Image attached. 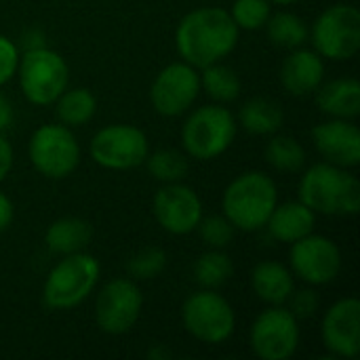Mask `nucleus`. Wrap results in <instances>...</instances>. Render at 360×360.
Returning a JSON list of instances; mask_svg holds the SVG:
<instances>
[{
  "label": "nucleus",
  "mask_w": 360,
  "mask_h": 360,
  "mask_svg": "<svg viewBox=\"0 0 360 360\" xmlns=\"http://www.w3.org/2000/svg\"><path fill=\"white\" fill-rule=\"evenodd\" d=\"M240 30L230 13L221 6H200L184 15L175 30L179 57L202 70L228 57L238 44Z\"/></svg>",
  "instance_id": "1"
},
{
  "label": "nucleus",
  "mask_w": 360,
  "mask_h": 360,
  "mask_svg": "<svg viewBox=\"0 0 360 360\" xmlns=\"http://www.w3.org/2000/svg\"><path fill=\"white\" fill-rule=\"evenodd\" d=\"M278 205V188L274 179L262 171L240 173L224 190L221 209L226 219L243 232L266 228L268 217Z\"/></svg>",
  "instance_id": "2"
},
{
  "label": "nucleus",
  "mask_w": 360,
  "mask_h": 360,
  "mask_svg": "<svg viewBox=\"0 0 360 360\" xmlns=\"http://www.w3.org/2000/svg\"><path fill=\"white\" fill-rule=\"evenodd\" d=\"M300 200L314 213L356 215L360 209V181L342 167L319 162L302 175Z\"/></svg>",
  "instance_id": "3"
},
{
  "label": "nucleus",
  "mask_w": 360,
  "mask_h": 360,
  "mask_svg": "<svg viewBox=\"0 0 360 360\" xmlns=\"http://www.w3.org/2000/svg\"><path fill=\"white\" fill-rule=\"evenodd\" d=\"M236 131L238 122L226 105H202L186 118L181 127V146L190 158L213 160L234 143Z\"/></svg>",
  "instance_id": "4"
},
{
  "label": "nucleus",
  "mask_w": 360,
  "mask_h": 360,
  "mask_svg": "<svg viewBox=\"0 0 360 360\" xmlns=\"http://www.w3.org/2000/svg\"><path fill=\"white\" fill-rule=\"evenodd\" d=\"M101 266L89 253H70L49 272L42 300L51 310H72L80 306L99 283Z\"/></svg>",
  "instance_id": "5"
},
{
  "label": "nucleus",
  "mask_w": 360,
  "mask_h": 360,
  "mask_svg": "<svg viewBox=\"0 0 360 360\" xmlns=\"http://www.w3.org/2000/svg\"><path fill=\"white\" fill-rule=\"evenodd\" d=\"M19 86L34 105H51L70 84V68L65 59L46 49H32L19 57Z\"/></svg>",
  "instance_id": "6"
},
{
  "label": "nucleus",
  "mask_w": 360,
  "mask_h": 360,
  "mask_svg": "<svg viewBox=\"0 0 360 360\" xmlns=\"http://www.w3.org/2000/svg\"><path fill=\"white\" fill-rule=\"evenodd\" d=\"M186 331L202 344H224L234 335L236 314L230 302L215 289L192 293L181 308Z\"/></svg>",
  "instance_id": "7"
},
{
  "label": "nucleus",
  "mask_w": 360,
  "mask_h": 360,
  "mask_svg": "<svg viewBox=\"0 0 360 360\" xmlns=\"http://www.w3.org/2000/svg\"><path fill=\"white\" fill-rule=\"evenodd\" d=\"M27 156L40 175L49 179H63L80 165V146L70 127L42 124L30 137Z\"/></svg>",
  "instance_id": "8"
},
{
  "label": "nucleus",
  "mask_w": 360,
  "mask_h": 360,
  "mask_svg": "<svg viewBox=\"0 0 360 360\" xmlns=\"http://www.w3.org/2000/svg\"><path fill=\"white\" fill-rule=\"evenodd\" d=\"M314 51L333 61L352 59L360 49V13L352 4L325 8L312 25Z\"/></svg>",
  "instance_id": "9"
},
{
  "label": "nucleus",
  "mask_w": 360,
  "mask_h": 360,
  "mask_svg": "<svg viewBox=\"0 0 360 360\" xmlns=\"http://www.w3.org/2000/svg\"><path fill=\"white\" fill-rule=\"evenodd\" d=\"M148 137L133 124H108L91 139V158L110 171H129L146 162Z\"/></svg>",
  "instance_id": "10"
},
{
  "label": "nucleus",
  "mask_w": 360,
  "mask_h": 360,
  "mask_svg": "<svg viewBox=\"0 0 360 360\" xmlns=\"http://www.w3.org/2000/svg\"><path fill=\"white\" fill-rule=\"evenodd\" d=\"M300 338V325L291 310L272 306L253 321L249 344L257 359L287 360L297 352Z\"/></svg>",
  "instance_id": "11"
},
{
  "label": "nucleus",
  "mask_w": 360,
  "mask_h": 360,
  "mask_svg": "<svg viewBox=\"0 0 360 360\" xmlns=\"http://www.w3.org/2000/svg\"><path fill=\"white\" fill-rule=\"evenodd\" d=\"M143 308V295L133 278H114L101 287L95 302L97 327L108 335L129 333Z\"/></svg>",
  "instance_id": "12"
},
{
  "label": "nucleus",
  "mask_w": 360,
  "mask_h": 360,
  "mask_svg": "<svg viewBox=\"0 0 360 360\" xmlns=\"http://www.w3.org/2000/svg\"><path fill=\"white\" fill-rule=\"evenodd\" d=\"M200 93V74L186 61L169 63L150 86L152 108L167 118L186 114Z\"/></svg>",
  "instance_id": "13"
},
{
  "label": "nucleus",
  "mask_w": 360,
  "mask_h": 360,
  "mask_svg": "<svg viewBox=\"0 0 360 360\" xmlns=\"http://www.w3.org/2000/svg\"><path fill=\"white\" fill-rule=\"evenodd\" d=\"M291 270L312 287L329 285L342 270V253L338 245L321 234H308L291 245Z\"/></svg>",
  "instance_id": "14"
},
{
  "label": "nucleus",
  "mask_w": 360,
  "mask_h": 360,
  "mask_svg": "<svg viewBox=\"0 0 360 360\" xmlns=\"http://www.w3.org/2000/svg\"><path fill=\"white\" fill-rule=\"evenodd\" d=\"M152 211L158 226L175 236L194 232L202 219V202L198 194L181 181L165 184L154 194Z\"/></svg>",
  "instance_id": "15"
},
{
  "label": "nucleus",
  "mask_w": 360,
  "mask_h": 360,
  "mask_svg": "<svg viewBox=\"0 0 360 360\" xmlns=\"http://www.w3.org/2000/svg\"><path fill=\"white\" fill-rule=\"evenodd\" d=\"M325 348L340 359H354L360 350V302L344 297L335 302L321 325Z\"/></svg>",
  "instance_id": "16"
},
{
  "label": "nucleus",
  "mask_w": 360,
  "mask_h": 360,
  "mask_svg": "<svg viewBox=\"0 0 360 360\" xmlns=\"http://www.w3.org/2000/svg\"><path fill=\"white\" fill-rule=\"evenodd\" d=\"M312 139L325 162L342 169L360 165V131L352 120L333 118L312 129Z\"/></svg>",
  "instance_id": "17"
},
{
  "label": "nucleus",
  "mask_w": 360,
  "mask_h": 360,
  "mask_svg": "<svg viewBox=\"0 0 360 360\" xmlns=\"http://www.w3.org/2000/svg\"><path fill=\"white\" fill-rule=\"evenodd\" d=\"M325 80V61L316 51L293 49L291 55L283 61L281 82L287 93L295 97H306L314 93Z\"/></svg>",
  "instance_id": "18"
},
{
  "label": "nucleus",
  "mask_w": 360,
  "mask_h": 360,
  "mask_svg": "<svg viewBox=\"0 0 360 360\" xmlns=\"http://www.w3.org/2000/svg\"><path fill=\"white\" fill-rule=\"evenodd\" d=\"M314 224H316V213L310 207H306L302 200H295V202L276 205L266 221V228L270 236L276 238L278 243L293 245L295 240L308 236L314 230Z\"/></svg>",
  "instance_id": "19"
},
{
  "label": "nucleus",
  "mask_w": 360,
  "mask_h": 360,
  "mask_svg": "<svg viewBox=\"0 0 360 360\" xmlns=\"http://www.w3.org/2000/svg\"><path fill=\"white\" fill-rule=\"evenodd\" d=\"M314 93L321 112L333 118L354 120L360 114V82L354 78H335L329 82L323 80Z\"/></svg>",
  "instance_id": "20"
},
{
  "label": "nucleus",
  "mask_w": 360,
  "mask_h": 360,
  "mask_svg": "<svg viewBox=\"0 0 360 360\" xmlns=\"http://www.w3.org/2000/svg\"><path fill=\"white\" fill-rule=\"evenodd\" d=\"M251 287L255 295L270 306H285L295 291L293 272L278 262H262L251 272Z\"/></svg>",
  "instance_id": "21"
},
{
  "label": "nucleus",
  "mask_w": 360,
  "mask_h": 360,
  "mask_svg": "<svg viewBox=\"0 0 360 360\" xmlns=\"http://www.w3.org/2000/svg\"><path fill=\"white\" fill-rule=\"evenodd\" d=\"M93 238V228L80 217H61L53 221L44 234V243L55 255H70L82 251Z\"/></svg>",
  "instance_id": "22"
},
{
  "label": "nucleus",
  "mask_w": 360,
  "mask_h": 360,
  "mask_svg": "<svg viewBox=\"0 0 360 360\" xmlns=\"http://www.w3.org/2000/svg\"><path fill=\"white\" fill-rule=\"evenodd\" d=\"M238 122L251 135H274L283 127L285 114L276 101L268 97H253L243 103Z\"/></svg>",
  "instance_id": "23"
},
{
  "label": "nucleus",
  "mask_w": 360,
  "mask_h": 360,
  "mask_svg": "<svg viewBox=\"0 0 360 360\" xmlns=\"http://www.w3.org/2000/svg\"><path fill=\"white\" fill-rule=\"evenodd\" d=\"M55 114L59 118L61 124L65 127H82L86 124L95 112H97V99L95 95L84 89V86H78V89H65L57 99H55Z\"/></svg>",
  "instance_id": "24"
},
{
  "label": "nucleus",
  "mask_w": 360,
  "mask_h": 360,
  "mask_svg": "<svg viewBox=\"0 0 360 360\" xmlns=\"http://www.w3.org/2000/svg\"><path fill=\"white\" fill-rule=\"evenodd\" d=\"M240 89H243V82H240V76L236 74L234 68L224 65L221 61L202 68L200 91H205L217 103H232V101H236L238 95H240Z\"/></svg>",
  "instance_id": "25"
},
{
  "label": "nucleus",
  "mask_w": 360,
  "mask_h": 360,
  "mask_svg": "<svg viewBox=\"0 0 360 360\" xmlns=\"http://www.w3.org/2000/svg\"><path fill=\"white\" fill-rule=\"evenodd\" d=\"M266 32L272 44L281 46V49H300L308 38H310V30L306 25V21L289 11H281L276 15H270L266 21Z\"/></svg>",
  "instance_id": "26"
},
{
  "label": "nucleus",
  "mask_w": 360,
  "mask_h": 360,
  "mask_svg": "<svg viewBox=\"0 0 360 360\" xmlns=\"http://www.w3.org/2000/svg\"><path fill=\"white\" fill-rule=\"evenodd\" d=\"M194 281L202 289H219L234 276V264L221 249H209L194 262Z\"/></svg>",
  "instance_id": "27"
},
{
  "label": "nucleus",
  "mask_w": 360,
  "mask_h": 360,
  "mask_svg": "<svg viewBox=\"0 0 360 360\" xmlns=\"http://www.w3.org/2000/svg\"><path fill=\"white\" fill-rule=\"evenodd\" d=\"M266 160L276 171L297 173L306 165V150L295 137L274 133V137L266 146Z\"/></svg>",
  "instance_id": "28"
},
{
  "label": "nucleus",
  "mask_w": 360,
  "mask_h": 360,
  "mask_svg": "<svg viewBox=\"0 0 360 360\" xmlns=\"http://www.w3.org/2000/svg\"><path fill=\"white\" fill-rule=\"evenodd\" d=\"M146 162H148L150 175L162 184H173V181L186 179L188 169H190L188 156L177 150H158L154 154H148Z\"/></svg>",
  "instance_id": "29"
},
{
  "label": "nucleus",
  "mask_w": 360,
  "mask_h": 360,
  "mask_svg": "<svg viewBox=\"0 0 360 360\" xmlns=\"http://www.w3.org/2000/svg\"><path fill=\"white\" fill-rule=\"evenodd\" d=\"M167 268V253L158 247H146L129 257L127 272L133 281H152Z\"/></svg>",
  "instance_id": "30"
},
{
  "label": "nucleus",
  "mask_w": 360,
  "mask_h": 360,
  "mask_svg": "<svg viewBox=\"0 0 360 360\" xmlns=\"http://www.w3.org/2000/svg\"><path fill=\"white\" fill-rule=\"evenodd\" d=\"M270 0H234L230 17L234 19L238 30L255 32L266 25L268 17L272 15Z\"/></svg>",
  "instance_id": "31"
},
{
  "label": "nucleus",
  "mask_w": 360,
  "mask_h": 360,
  "mask_svg": "<svg viewBox=\"0 0 360 360\" xmlns=\"http://www.w3.org/2000/svg\"><path fill=\"white\" fill-rule=\"evenodd\" d=\"M196 230L200 232V238L209 249H226L236 234V228L226 219V215L202 217Z\"/></svg>",
  "instance_id": "32"
},
{
  "label": "nucleus",
  "mask_w": 360,
  "mask_h": 360,
  "mask_svg": "<svg viewBox=\"0 0 360 360\" xmlns=\"http://www.w3.org/2000/svg\"><path fill=\"white\" fill-rule=\"evenodd\" d=\"M287 304H289L291 314L300 321V319L314 316L321 306V300L314 289H302V291H293L291 297L287 300Z\"/></svg>",
  "instance_id": "33"
},
{
  "label": "nucleus",
  "mask_w": 360,
  "mask_h": 360,
  "mask_svg": "<svg viewBox=\"0 0 360 360\" xmlns=\"http://www.w3.org/2000/svg\"><path fill=\"white\" fill-rule=\"evenodd\" d=\"M17 65H19L17 44L0 34V86L17 74Z\"/></svg>",
  "instance_id": "34"
},
{
  "label": "nucleus",
  "mask_w": 360,
  "mask_h": 360,
  "mask_svg": "<svg viewBox=\"0 0 360 360\" xmlns=\"http://www.w3.org/2000/svg\"><path fill=\"white\" fill-rule=\"evenodd\" d=\"M13 160H15L13 148H11V143H8V141L2 137V133H0V181H4L6 175L11 173Z\"/></svg>",
  "instance_id": "35"
},
{
  "label": "nucleus",
  "mask_w": 360,
  "mask_h": 360,
  "mask_svg": "<svg viewBox=\"0 0 360 360\" xmlns=\"http://www.w3.org/2000/svg\"><path fill=\"white\" fill-rule=\"evenodd\" d=\"M13 217H15L13 202H11V198H8L4 192H0V234H2L4 230H8V228H11Z\"/></svg>",
  "instance_id": "36"
},
{
  "label": "nucleus",
  "mask_w": 360,
  "mask_h": 360,
  "mask_svg": "<svg viewBox=\"0 0 360 360\" xmlns=\"http://www.w3.org/2000/svg\"><path fill=\"white\" fill-rule=\"evenodd\" d=\"M21 44H25V51L44 46V32H40V30H27V32H23Z\"/></svg>",
  "instance_id": "37"
},
{
  "label": "nucleus",
  "mask_w": 360,
  "mask_h": 360,
  "mask_svg": "<svg viewBox=\"0 0 360 360\" xmlns=\"http://www.w3.org/2000/svg\"><path fill=\"white\" fill-rule=\"evenodd\" d=\"M13 118H15V114H13V105H11V101L0 93V133H2V131H6V129L13 124Z\"/></svg>",
  "instance_id": "38"
},
{
  "label": "nucleus",
  "mask_w": 360,
  "mask_h": 360,
  "mask_svg": "<svg viewBox=\"0 0 360 360\" xmlns=\"http://www.w3.org/2000/svg\"><path fill=\"white\" fill-rule=\"evenodd\" d=\"M148 356H150V359H169L171 352H167V350H162V348H160V350H158V348H152V350L148 352Z\"/></svg>",
  "instance_id": "39"
},
{
  "label": "nucleus",
  "mask_w": 360,
  "mask_h": 360,
  "mask_svg": "<svg viewBox=\"0 0 360 360\" xmlns=\"http://www.w3.org/2000/svg\"><path fill=\"white\" fill-rule=\"evenodd\" d=\"M270 2H276V4H293L297 0H270Z\"/></svg>",
  "instance_id": "40"
}]
</instances>
